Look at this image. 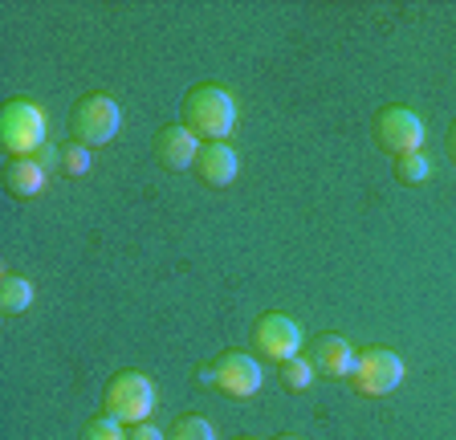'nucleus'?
Here are the masks:
<instances>
[{
	"label": "nucleus",
	"instance_id": "16",
	"mask_svg": "<svg viewBox=\"0 0 456 440\" xmlns=\"http://www.w3.org/2000/svg\"><path fill=\"white\" fill-rule=\"evenodd\" d=\"M167 440H216V428H212V420L188 411V416H180V420L171 424Z\"/></svg>",
	"mask_w": 456,
	"mask_h": 440
},
{
	"label": "nucleus",
	"instance_id": "9",
	"mask_svg": "<svg viewBox=\"0 0 456 440\" xmlns=\"http://www.w3.org/2000/svg\"><path fill=\"white\" fill-rule=\"evenodd\" d=\"M200 147L204 143H200L183 123H167L155 134V159H159L167 172H188L191 163L200 159Z\"/></svg>",
	"mask_w": 456,
	"mask_h": 440
},
{
	"label": "nucleus",
	"instance_id": "23",
	"mask_svg": "<svg viewBox=\"0 0 456 440\" xmlns=\"http://www.w3.org/2000/svg\"><path fill=\"white\" fill-rule=\"evenodd\" d=\"M273 440H302L297 432H281V436H273Z\"/></svg>",
	"mask_w": 456,
	"mask_h": 440
},
{
	"label": "nucleus",
	"instance_id": "20",
	"mask_svg": "<svg viewBox=\"0 0 456 440\" xmlns=\"http://www.w3.org/2000/svg\"><path fill=\"white\" fill-rule=\"evenodd\" d=\"M37 163H41V167H45V172H49V167H53V163H61V155H57L53 147L45 143V147H41V151H37Z\"/></svg>",
	"mask_w": 456,
	"mask_h": 440
},
{
	"label": "nucleus",
	"instance_id": "15",
	"mask_svg": "<svg viewBox=\"0 0 456 440\" xmlns=\"http://www.w3.org/2000/svg\"><path fill=\"white\" fill-rule=\"evenodd\" d=\"M314 379H318V367H314V359H305V354L281 363V383L289 387V392H310Z\"/></svg>",
	"mask_w": 456,
	"mask_h": 440
},
{
	"label": "nucleus",
	"instance_id": "24",
	"mask_svg": "<svg viewBox=\"0 0 456 440\" xmlns=\"http://www.w3.org/2000/svg\"><path fill=\"white\" fill-rule=\"evenodd\" d=\"M237 440H253V436H237Z\"/></svg>",
	"mask_w": 456,
	"mask_h": 440
},
{
	"label": "nucleus",
	"instance_id": "6",
	"mask_svg": "<svg viewBox=\"0 0 456 440\" xmlns=\"http://www.w3.org/2000/svg\"><path fill=\"white\" fill-rule=\"evenodd\" d=\"M375 143L387 155H411L424 147V118L411 106H383L375 118Z\"/></svg>",
	"mask_w": 456,
	"mask_h": 440
},
{
	"label": "nucleus",
	"instance_id": "1",
	"mask_svg": "<svg viewBox=\"0 0 456 440\" xmlns=\"http://www.w3.org/2000/svg\"><path fill=\"white\" fill-rule=\"evenodd\" d=\"M237 98L224 86H191L183 94V126L204 143H228V134L237 131Z\"/></svg>",
	"mask_w": 456,
	"mask_h": 440
},
{
	"label": "nucleus",
	"instance_id": "19",
	"mask_svg": "<svg viewBox=\"0 0 456 440\" xmlns=\"http://www.w3.org/2000/svg\"><path fill=\"white\" fill-rule=\"evenodd\" d=\"M126 440H167L159 428H155L151 420H142V424H131V432H126Z\"/></svg>",
	"mask_w": 456,
	"mask_h": 440
},
{
	"label": "nucleus",
	"instance_id": "17",
	"mask_svg": "<svg viewBox=\"0 0 456 440\" xmlns=\"http://www.w3.org/2000/svg\"><path fill=\"white\" fill-rule=\"evenodd\" d=\"M86 440H126V424L114 420L110 411H98V416H90V424H86Z\"/></svg>",
	"mask_w": 456,
	"mask_h": 440
},
{
	"label": "nucleus",
	"instance_id": "8",
	"mask_svg": "<svg viewBox=\"0 0 456 440\" xmlns=\"http://www.w3.org/2000/svg\"><path fill=\"white\" fill-rule=\"evenodd\" d=\"M212 367H216V392L232 395V400H253L261 392V383H265L261 363L245 351H224Z\"/></svg>",
	"mask_w": 456,
	"mask_h": 440
},
{
	"label": "nucleus",
	"instance_id": "11",
	"mask_svg": "<svg viewBox=\"0 0 456 440\" xmlns=\"http://www.w3.org/2000/svg\"><path fill=\"white\" fill-rule=\"evenodd\" d=\"M310 359H314V367L322 375H330V379H351V371H354V346H351V338H342V335H318L314 338V351H310Z\"/></svg>",
	"mask_w": 456,
	"mask_h": 440
},
{
	"label": "nucleus",
	"instance_id": "12",
	"mask_svg": "<svg viewBox=\"0 0 456 440\" xmlns=\"http://www.w3.org/2000/svg\"><path fill=\"white\" fill-rule=\"evenodd\" d=\"M4 188H9L12 196H20V200H33V196H41V191L49 188V172L37 163V155L9 159V167H4Z\"/></svg>",
	"mask_w": 456,
	"mask_h": 440
},
{
	"label": "nucleus",
	"instance_id": "22",
	"mask_svg": "<svg viewBox=\"0 0 456 440\" xmlns=\"http://www.w3.org/2000/svg\"><path fill=\"white\" fill-rule=\"evenodd\" d=\"M448 159H452V163H456V123H452V126H448Z\"/></svg>",
	"mask_w": 456,
	"mask_h": 440
},
{
	"label": "nucleus",
	"instance_id": "4",
	"mask_svg": "<svg viewBox=\"0 0 456 440\" xmlns=\"http://www.w3.org/2000/svg\"><path fill=\"white\" fill-rule=\"evenodd\" d=\"M118 123H123V110L110 94H86L82 102L74 106V118H69V131H74V143L82 147H102L118 134Z\"/></svg>",
	"mask_w": 456,
	"mask_h": 440
},
{
	"label": "nucleus",
	"instance_id": "3",
	"mask_svg": "<svg viewBox=\"0 0 456 440\" xmlns=\"http://www.w3.org/2000/svg\"><path fill=\"white\" fill-rule=\"evenodd\" d=\"M102 403H106V411H110L114 420H123V424L151 420V411H155L151 375H142V371L110 375V383H106V392H102Z\"/></svg>",
	"mask_w": 456,
	"mask_h": 440
},
{
	"label": "nucleus",
	"instance_id": "2",
	"mask_svg": "<svg viewBox=\"0 0 456 440\" xmlns=\"http://www.w3.org/2000/svg\"><path fill=\"white\" fill-rule=\"evenodd\" d=\"M0 143L12 159H28L49 143V118L45 106L33 98H12L0 106Z\"/></svg>",
	"mask_w": 456,
	"mask_h": 440
},
{
	"label": "nucleus",
	"instance_id": "7",
	"mask_svg": "<svg viewBox=\"0 0 456 440\" xmlns=\"http://www.w3.org/2000/svg\"><path fill=\"white\" fill-rule=\"evenodd\" d=\"M302 326L294 322L289 314H265V318H256L253 326V346L265 359H273V363H289V359H297L302 354Z\"/></svg>",
	"mask_w": 456,
	"mask_h": 440
},
{
	"label": "nucleus",
	"instance_id": "21",
	"mask_svg": "<svg viewBox=\"0 0 456 440\" xmlns=\"http://www.w3.org/2000/svg\"><path fill=\"white\" fill-rule=\"evenodd\" d=\"M196 383H204V387H216V367H196Z\"/></svg>",
	"mask_w": 456,
	"mask_h": 440
},
{
	"label": "nucleus",
	"instance_id": "5",
	"mask_svg": "<svg viewBox=\"0 0 456 440\" xmlns=\"http://www.w3.org/2000/svg\"><path fill=\"white\" fill-rule=\"evenodd\" d=\"M403 375H408V367H403V359H399L395 351L370 346V351H362L359 359H354L351 383L359 395H391L399 383H403Z\"/></svg>",
	"mask_w": 456,
	"mask_h": 440
},
{
	"label": "nucleus",
	"instance_id": "10",
	"mask_svg": "<svg viewBox=\"0 0 456 440\" xmlns=\"http://www.w3.org/2000/svg\"><path fill=\"white\" fill-rule=\"evenodd\" d=\"M196 167H200V180L208 188H232L240 175V155L232 143H204Z\"/></svg>",
	"mask_w": 456,
	"mask_h": 440
},
{
	"label": "nucleus",
	"instance_id": "13",
	"mask_svg": "<svg viewBox=\"0 0 456 440\" xmlns=\"http://www.w3.org/2000/svg\"><path fill=\"white\" fill-rule=\"evenodd\" d=\"M33 302V281L20 273H0V310L4 314H20Z\"/></svg>",
	"mask_w": 456,
	"mask_h": 440
},
{
	"label": "nucleus",
	"instance_id": "18",
	"mask_svg": "<svg viewBox=\"0 0 456 440\" xmlns=\"http://www.w3.org/2000/svg\"><path fill=\"white\" fill-rule=\"evenodd\" d=\"M90 147L82 143H66V151H61V172L69 175V180H82V175H90Z\"/></svg>",
	"mask_w": 456,
	"mask_h": 440
},
{
	"label": "nucleus",
	"instance_id": "14",
	"mask_svg": "<svg viewBox=\"0 0 456 440\" xmlns=\"http://www.w3.org/2000/svg\"><path fill=\"white\" fill-rule=\"evenodd\" d=\"M395 180L408 183V188H419V183L432 180V159L424 151H411V155H399L395 159Z\"/></svg>",
	"mask_w": 456,
	"mask_h": 440
}]
</instances>
